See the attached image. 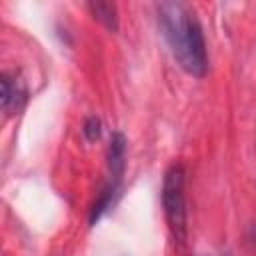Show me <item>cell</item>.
<instances>
[{
    "mask_svg": "<svg viewBox=\"0 0 256 256\" xmlns=\"http://www.w3.org/2000/svg\"><path fill=\"white\" fill-rule=\"evenodd\" d=\"M186 170L182 162H172L162 180V206L168 228L176 242L186 240Z\"/></svg>",
    "mask_w": 256,
    "mask_h": 256,
    "instance_id": "cell-2",
    "label": "cell"
},
{
    "mask_svg": "<svg viewBox=\"0 0 256 256\" xmlns=\"http://www.w3.org/2000/svg\"><path fill=\"white\" fill-rule=\"evenodd\" d=\"M90 14L100 22L104 24L110 32H116L118 26H120V18H118V6L114 2H102V0H96V2H88L86 4Z\"/></svg>",
    "mask_w": 256,
    "mask_h": 256,
    "instance_id": "cell-5",
    "label": "cell"
},
{
    "mask_svg": "<svg viewBox=\"0 0 256 256\" xmlns=\"http://www.w3.org/2000/svg\"><path fill=\"white\" fill-rule=\"evenodd\" d=\"M156 14L162 36L178 66L194 78H204L208 72V50L196 12L184 2H160Z\"/></svg>",
    "mask_w": 256,
    "mask_h": 256,
    "instance_id": "cell-1",
    "label": "cell"
},
{
    "mask_svg": "<svg viewBox=\"0 0 256 256\" xmlns=\"http://www.w3.org/2000/svg\"><path fill=\"white\" fill-rule=\"evenodd\" d=\"M28 100V90L22 78L16 72L4 70L2 72V110L6 114H14L24 108Z\"/></svg>",
    "mask_w": 256,
    "mask_h": 256,
    "instance_id": "cell-3",
    "label": "cell"
},
{
    "mask_svg": "<svg viewBox=\"0 0 256 256\" xmlns=\"http://www.w3.org/2000/svg\"><path fill=\"white\" fill-rule=\"evenodd\" d=\"M106 162H108V178L122 180L124 168H126V136L116 130L110 136L108 150H106Z\"/></svg>",
    "mask_w": 256,
    "mask_h": 256,
    "instance_id": "cell-4",
    "label": "cell"
},
{
    "mask_svg": "<svg viewBox=\"0 0 256 256\" xmlns=\"http://www.w3.org/2000/svg\"><path fill=\"white\" fill-rule=\"evenodd\" d=\"M82 134H84V138H86L88 142L98 140V138L102 136V120H100L98 116H94V114L86 116V120H84V124H82Z\"/></svg>",
    "mask_w": 256,
    "mask_h": 256,
    "instance_id": "cell-6",
    "label": "cell"
}]
</instances>
